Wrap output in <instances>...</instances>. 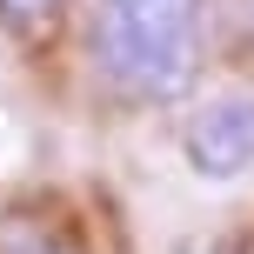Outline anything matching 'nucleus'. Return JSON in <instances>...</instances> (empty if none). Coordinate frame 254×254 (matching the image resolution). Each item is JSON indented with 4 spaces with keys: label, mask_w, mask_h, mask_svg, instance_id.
Instances as JSON below:
<instances>
[{
    "label": "nucleus",
    "mask_w": 254,
    "mask_h": 254,
    "mask_svg": "<svg viewBox=\"0 0 254 254\" xmlns=\"http://www.w3.org/2000/svg\"><path fill=\"white\" fill-rule=\"evenodd\" d=\"M207 0H94L87 47L101 80L134 107H167L201 80Z\"/></svg>",
    "instance_id": "1"
},
{
    "label": "nucleus",
    "mask_w": 254,
    "mask_h": 254,
    "mask_svg": "<svg viewBox=\"0 0 254 254\" xmlns=\"http://www.w3.org/2000/svg\"><path fill=\"white\" fill-rule=\"evenodd\" d=\"M181 154L214 188L254 174V80H228L207 101H194V114L181 121Z\"/></svg>",
    "instance_id": "2"
},
{
    "label": "nucleus",
    "mask_w": 254,
    "mask_h": 254,
    "mask_svg": "<svg viewBox=\"0 0 254 254\" xmlns=\"http://www.w3.org/2000/svg\"><path fill=\"white\" fill-rule=\"evenodd\" d=\"M67 13V0H0V27H13V34H47L54 20Z\"/></svg>",
    "instance_id": "3"
},
{
    "label": "nucleus",
    "mask_w": 254,
    "mask_h": 254,
    "mask_svg": "<svg viewBox=\"0 0 254 254\" xmlns=\"http://www.w3.org/2000/svg\"><path fill=\"white\" fill-rule=\"evenodd\" d=\"M0 254H74V248H67L54 228H40V221H34V228H13L7 241H0Z\"/></svg>",
    "instance_id": "4"
}]
</instances>
